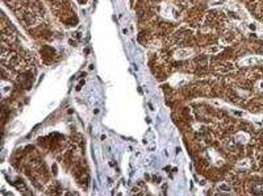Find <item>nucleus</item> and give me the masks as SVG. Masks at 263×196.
<instances>
[{"label": "nucleus", "mask_w": 263, "mask_h": 196, "mask_svg": "<svg viewBox=\"0 0 263 196\" xmlns=\"http://www.w3.org/2000/svg\"><path fill=\"white\" fill-rule=\"evenodd\" d=\"M220 190H225V191H229V187H228V185H225V184H222V185H220Z\"/></svg>", "instance_id": "nucleus-2"}, {"label": "nucleus", "mask_w": 263, "mask_h": 196, "mask_svg": "<svg viewBox=\"0 0 263 196\" xmlns=\"http://www.w3.org/2000/svg\"><path fill=\"white\" fill-rule=\"evenodd\" d=\"M252 193L255 195H263V182H255L251 187Z\"/></svg>", "instance_id": "nucleus-1"}]
</instances>
